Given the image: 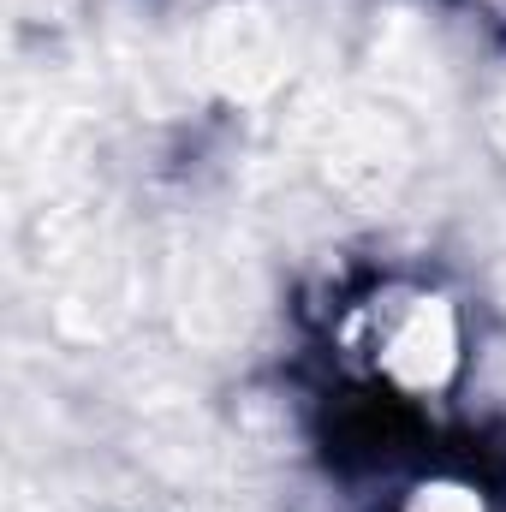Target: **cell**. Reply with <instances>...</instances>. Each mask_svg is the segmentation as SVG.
<instances>
[{"instance_id":"cell-1","label":"cell","mask_w":506,"mask_h":512,"mask_svg":"<svg viewBox=\"0 0 506 512\" xmlns=\"http://www.w3.org/2000/svg\"><path fill=\"white\" fill-rule=\"evenodd\" d=\"M364 358L405 399H441L465 370V322L441 286H381L364 304Z\"/></svg>"},{"instance_id":"cell-2","label":"cell","mask_w":506,"mask_h":512,"mask_svg":"<svg viewBox=\"0 0 506 512\" xmlns=\"http://www.w3.org/2000/svg\"><path fill=\"white\" fill-rule=\"evenodd\" d=\"M399 512H489V501L465 477H423V483H411Z\"/></svg>"}]
</instances>
